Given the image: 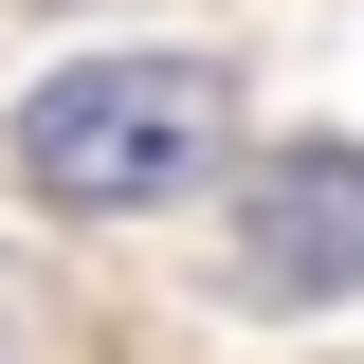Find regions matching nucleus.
I'll return each mask as SVG.
<instances>
[{
    "label": "nucleus",
    "mask_w": 364,
    "mask_h": 364,
    "mask_svg": "<svg viewBox=\"0 0 364 364\" xmlns=\"http://www.w3.org/2000/svg\"><path fill=\"white\" fill-rule=\"evenodd\" d=\"M237 164V73L219 55H73L18 91V182L55 219H164Z\"/></svg>",
    "instance_id": "f257e3e1"
},
{
    "label": "nucleus",
    "mask_w": 364,
    "mask_h": 364,
    "mask_svg": "<svg viewBox=\"0 0 364 364\" xmlns=\"http://www.w3.org/2000/svg\"><path fill=\"white\" fill-rule=\"evenodd\" d=\"M219 291H237V310H346V291H364V146H346V128L255 146V164H237Z\"/></svg>",
    "instance_id": "f03ea898"
},
{
    "label": "nucleus",
    "mask_w": 364,
    "mask_h": 364,
    "mask_svg": "<svg viewBox=\"0 0 364 364\" xmlns=\"http://www.w3.org/2000/svg\"><path fill=\"white\" fill-rule=\"evenodd\" d=\"M0 364H55V328H37V273H0Z\"/></svg>",
    "instance_id": "7ed1b4c3"
}]
</instances>
